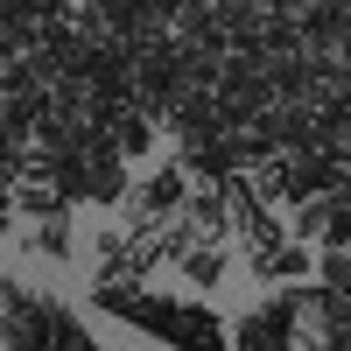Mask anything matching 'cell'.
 I'll use <instances>...</instances> for the list:
<instances>
[{"label":"cell","mask_w":351,"mask_h":351,"mask_svg":"<svg viewBox=\"0 0 351 351\" xmlns=\"http://www.w3.org/2000/svg\"><path fill=\"white\" fill-rule=\"evenodd\" d=\"M309 281L295 288H274L260 309H246L239 324H232V351H302V324H309V295H302Z\"/></svg>","instance_id":"cell-3"},{"label":"cell","mask_w":351,"mask_h":351,"mask_svg":"<svg viewBox=\"0 0 351 351\" xmlns=\"http://www.w3.org/2000/svg\"><path fill=\"white\" fill-rule=\"evenodd\" d=\"M176 274H183V288H197V295H211V288L232 274V246H190L183 260H176Z\"/></svg>","instance_id":"cell-5"},{"label":"cell","mask_w":351,"mask_h":351,"mask_svg":"<svg viewBox=\"0 0 351 351\" xmlns=\"http://www.w3.org/2000/svg\"><path fill=\"white\" fill-rule=\"evenodd\" d=\"M84 330V316L64 309L56 295L28 288L14 274H0V351H64Z\"/></svg>","instance_id":"cell-2"},{"label":"cell","mask_w":351,"mask_h":351,"mask_svg":"<svg viewBox=\"0 0 351 351\" xmlns=\"http://www.w3.org/2000/svg\"><path fill=\"white\" fill-rule=\"evenodd\" d=\"M120 148H127V155H148V148H155V127H148V120H127V127H120Z\"/></svg>","instance_id":"cell-9"},{"label":"cell","mask_w":351,"mask_h":351,"mask_svg":"<svg viewBox=\"0 0 351 351\" xmlns=\"http://www.w3.org/2000/svg\"><path fill=\"white\" fill-rule=\"evenodd\" d=\"M324 253H351V197H337L330 232H324Z\"/></svg>","instance_id":"cell-8"},{"label":"cell","mask_w":351,"mask_h":351,"mask_svg":"<svg viewBox=\"0 0 351 351\" xmlns=\"http://www.w3.org/2000/svg\"><path fill=\"white\" fill-rule=\"evenodd\" d=\"M190 197H197V190H190V169H183V162H162L155 176H141V183L127 190V204H120L127 218H120V225H134V232H169L176 218L190 211Z\"/></svg>","instance_id":"cell-4"},{"label":"cell","mask_w":351,"mask_h":351,"mask_svg":"<svg viewBox=\"0 0 351 351\" xmlns=\"http://www.w3.org/2000/svg\"><path fill=\"white\" fill-rule=\"evenodd\" d=\"M316 281H324L337 302H351V253H316Z\"/></svg>","instance_id":"cell-7"},{"label":"cell","mask_w":351,"mask_h":351,"mask_svg":"<svg viewBox=\"0 0 351 351\" xmlns=\"http://www.w3.org/2000/svg\"><path fill=\"white\" fill-rule=\"evenodd\" d=\"M225 204H232V246H239L246 274H253L260 288H295V281H309L316 260L302 253L295 232L274 218V197H267V190L246 183V176H232V183H225Z\"/></svg>","instance_id":"cell-1"},{"label":"cell","mask_w":351,"mask_h":351,"mask_svg":"<svg viewBox=\"0 0 351 351\" xmlns=\"http://www.w3.org/2000/svg\"><path fill=\"white\" fill-rule=\"evenodd\" d=\"M28 253H43V260H56V267H64V260H71V211L28 225Z\"/></svg>","instance_id":"cell-6"}]
</instances>
